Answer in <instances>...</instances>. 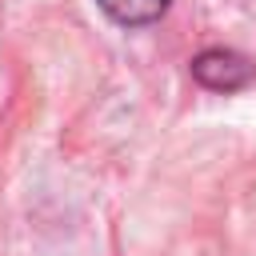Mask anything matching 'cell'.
Instances as JSON below:
<instances>
[{
  "label": "cell",
  "mask_w": 256,
  "mask_h": 256,
  "mask_svg": "<svg viewBox=\"0 0 256 256\" xmlns=\"http://www.w3.org/2000/svg\"><path fill=\"white\" fill-rule=\"evenodd\" d=\"M116 24H124V28H140V24H156L164 12H168V4L172 0H96Z\"/></svg>",
  "instance_id": "2"
},
{
  "label": "cell",
  "mask_w": 256,
  "mask_h": 256,
  "mask_svg": "<svg viewBox=\"0 0 256 256\" xmlns=\"http://www.w3.org/2000/svg\"><path fill=\"white\" fill-rule=\"evenodd\" d=\"M192 76L208 92H236V88H244L252 80V64L232 48H204L192 60Z\"/></svg>",
  "instance_id": "1"
}]
</instances>
